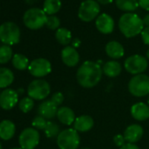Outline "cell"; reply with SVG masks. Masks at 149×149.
Wrapping results in <instances>:
<instances>
[{
    "instance_id": "ba28073f",
    "label": "cell",
    "mask_w": 149,
    "mask_h": 149,
    "mask_svg": "<svg viewBox=\"0 0 149 149\" xmlns=\"http://www.w3.org/2000/svg\"><path fill=\"white\" fill-rule=\"evenodd\" d=\"M100 6L95 0H85L78 10V17L82 21L91 22L99 16Z\"/></svg>"
},
{
    "instance_id": "4fadbf2b",
    "label": "cell",
    "mask_w": 149,
    "mask_h": 149,
    "mask_svg": "<svg viewBox=\"0 0 149 149\" xmlns=\"http://www.w3.org/2000/svg\"><path fill=\"white\" fill-rule=\"evenodd\" d=\"M61 60L63 63L68 67H74L77 66L80 61V56L77 50L71 47L67 46L61 50Z\"/></svg>"
},
{
    "instance_id": "7c38bea8",
    "label": "cell",
    "mask_w": 149,
    "mask_h": 149,
    "mask_svg": "<svg viewBox=\"0 0 149 149\" xmlns=\"http://www.w3.org/2000/svg\"><path fill=\"white\" fill-rule=\"evenodd\" d=\"M19 101V94L13 89H6L0 94V107L4 110L13 109Z\"/></svg>"
},
{
    "instance_id": "9c48e42d",
    "label": "cell",
    "mask_w": 149,
    "mask_h": 149,
    "mask_svg": "<svg viewBox=\"0 0 149 149\" xmlns=\"http://www.w3.org/2000/svg\"><path fill=\"white\" fill-rule=\"evenodd\" d=\"M125 68L132 74H139L145 72L148 67L147 59L139 54H134L129 56L125 61Z\"/></svg>"
},
{
    "instance_id": "9a60e30c",
    "label": "cell",
    "mask_w": 149,
    "mask_h": 149,
    "mask_svg": "<svg viewBox=\"0 0 149 149\" xmlns=\"http://www.w3.org/2000/svg\"><path fill=\"white\" fill-rule=\"evenodd\" d=\"M143 136V128L137 124L131 125L126 127L124 132V137L127 143L135 144Z\"/></svg>"
},
{
    "instance_id": "ac0fdd59",
    "label": "cell",
    "mask_w": 149,
    "mask_h": 149,
    "mask_svg": "<svg viewBox=\"0 0 149 149\" xmlns=\"http://www.w3.org/2000/svg\"><path fill=\"white\" fill-rule=\"evenodd\" d=\"M93 125L94 120L89 115H82L77 118L74 122V129L80 132H85L90 131L93 127Z\"/></svg>"
},
{
    "instance_id": "7a4b0ae2",
    "label": "cell",
    "mask_w": 149,
    "mask_h": 149,
    "mask_svg": "<svg viewBox=\"0 0 149 149\" xmlns=\"http://www.w3.org/2000/svg\"><path fill=\"white\" fill-rule=\"evenodd\" d=\"M118 27L126 38H132L141 33L144 29V24L143 20L137 14L127 13L120 17Z\"/></svg>"
},
{
    "instance_id": "f35d334b",
    "label": "cell",
    "mask_w": 149,
    "mask_h": 149,
    "mask_svg": "<svg viewBox=\"0 0 149 149\" xmlns=\"http://www.w3.org/2000/svg\"><path fill=\"white\" fill-rule=\"evenodd\" d=\"M142 20H143V24H144V26H149V13H148V14H146V15L142 19Z\"/></svg>"
},
{
    "instance_id": "ffe728a7",
    "label": "cell",
    "mask_w": 149,
    "mask_h": 149,
    "mask_svg": "<svg viewBox=\"0 0 149 149\" xmlns=\"http://www.w3.org/2000/svg\"><path fill=\"white\" fill-rule=\"evenodd\" d=\"M16 132V127L13 122L11 120H3L0 122V138L4 140L11 139Z\"/></svg>"
},
{
    "instance_id": "603a6c76",
    "label": "cell",
    "mask_w": 149,
    "mask_h": 149,
    "mask_svg": "<svg viewBox=\"0 0 149 149\" xmlns=\"http://www.w3.org/2000/svg\"><path fill=\"white\" fill-rule=\"evenodd\" d=\"M14 80V74L7 68H0V88L10 86Z\"/></svg>"
},
{
    "instance_id": "ab89813d",
    "label": "cell",
    "mask_w": 149,
    "mask_h": 149,
    "mask_svg": "<svg viewBox=\"0 0 149 149\" xmlns=\"http://www.w3.org/2000/svg\"><path fill=\"white\" fill-rule=\"evenodd\" d=\"M112 1H113V0H97V3H98V4H100V5H104V6H105V5H109V4H111Z\"/></svg>"
},
{
    "instance_id": "b9f144b4",
    "label": "cell",
    "mask_w": 149,
    "mask_h": 149,
    "mask_svg": "<svg viewBox=\"0 0 149 149\" xmlns=\"http://www.w3.org/2000/svg\"><path fill=\"white\" fill-rule=\"evenodd\" d=\"M146 58L149 59V48H148V50L146 51Z\"/></svg>"
},
{
    "instance_id": "7402d4cb",
    "label": "cell",
    "mask_w": 149,
    "mask_h": 149,
    "mask_svg": "<svg viewBox=\"0 0 149 149\" xmlns=\"http://www.w3.org/2000/svg\"><path fill=\"white\" fill-rule=\"evenodd\" d=\"M102 69L103 73L108 77H116L120 74L122 67L120 63L116 61H109L104 64Z\"/></svg>"
},
{
    "instance_id": "d6a6232c",
    "label": "cell",
    "mask_w": 149,
    "mask_h": 149,
    "mask_svg": "<svg viewBox=\"0 0 149 149\" xmlns=\"http://www.w3.org/2000/svg\"><path fill=\"white\" fill-rule=\"evenodd\" d=\"M51 101L56 106H60L64 101V96L61 92H55L54 94H53V96L51 97Z\"/></svg>"
},
{
    "instance_id": "f6af8a7d",
    "label": "cell",
    "mask_w": 149,
    "mask_h": 149,
    "mask_svg": "<svg viewBox=\"0 0 149 149\" xmlns=\"http://www.w3.org/2000/svg\"><path fill=\"white\" fill-rule=\"evenodd\" d=\"M81 149H91V148H89V147H85V148H81Z\"/></svg>"
},
{
    "instance_id": "d6986e66",
    "label": "cell",
    "mask_w": 149,
    "mask_h": 149,
    "mask_svg": "<svg viewBox=\"0 0 149 149\" xmlns=\"http://www.w3.org/2000/svg\"><path fill=\"white\" fill-rule=\"evenodd\" d=\"M106 54L112 59H119L124 56L125 49L124 47L118 41L112 40L106 44L105 46Z\"/></svg>"
},
{
    "instance_id": "e0dca14e",
    "label": "cell",
    "mask_w": 149,
    "mask_h": 149,
    "mask_svg": "<svg viewBox=\"0 0 149 149\" xmlns=\"http://www.w3.org/2000/svg\"><path fill=\"white\" fill-rule=\"evenodd\" d=\"M58 106H56L51 100H47L41 103L38 108L39 116L43 117L46 119H51L57 115Z\"/></svg>"
},
{
    "instance_id": "6da1fadb",
    "label": "cell",
    "mask_w": 149,
    "mask_h": 149,
    "mask_svg": "<svg viewBox=\"0 0 149 149\" xmlns=\"http://www.w3.org/2000/svg\"><path fill=\"white\" fill-rule=\"evenodd\" d=\"M103 69L99 63L86 61L77 69V80L78 84L84 88H93L101 80Z\"/></svg>"
},
{
    "instance_id": "4dcf8cb0",
    "label": "cell",
    "mask_w": 149,
    "mask_h": 149,
    "mask_svg": "<svg viewBox=\"0 0 149 149\" xmlns=\"http://www.w3.org/2000/svg\"><path fill=\"white\" fill-rule=\"evenodd\" d=\"M60 24H61V21L56 16H54V15L47 16V22H46V26H47V28H49L51 30L59 29Z\"/></svg>"
},
{
    "instance_id": "f1b7e54d",
    "label": "cell",
    "mask_w": 149,
    "mask_h": 149,
    "mask_svg": "<svg viewBox=\"0 0 149 149\" xmlns=\"http://www.w3.org/2000/svg\"><path fill=\"white\" fill-rule=\"evenodd\" d=\"M44 132L47 138H54L58 136L60 133V126L54 122L47 121V124Z\"/></svg>"
},
{
    "instance_id": "d4e9b609",
    "label": "cell",
    "mask_w": 149,
    "mask_h": 149,
    "mask_svg": "<svg viewBox=\"0 0 149 149\" xmlns=\"http://www.w3.org/2000/svg\"><path fill=\"white\" fill-rule=\"evenodd\" d=\"M55 39L60 44L63 46H68L72 40L71 32L67 28H59L55 33Z\"/></svg>"
},
{
    "instance_id": "2e32d148",
    "label": "cell",
    "mask_w": 149,
    "mask_h": 149,
    "mask_svg": "<svg viewBox=\"0 0 149 149\" xmlns=\"http://www.w3.org/2000/svg\"><path fill=\"white\" fill-rule=\"evenodd\" d=\"M132 117L138 121H145L149 118V106L145 103H136L131 108Z\"/></svg>"
},
{
    "instance_id": "484cf974",
    "label": "cell",
    "mask_w": 149,
    "mask_h": 149,
    "mask_svg": "<svg viewBox=\"0 0 149 149\" xmlns=\"http://www.w3.org/2000/svg\"><path fill=\"white\" fill-rule=\"evenodd\" d=\"M116 6L124 12H133L139 6L138 0H116Z\"/></svg>"
},
{
    "instance_id": "836d02e7",
    "label": "cell",
    "mask_w": 149,
    "mask_h": 149,
    "mask_svg": "<svg viewBox=\"0 0 149 149\" xmlns=\"http://www.w3.org/2000/svg\"><path fill=\"white\" fill-rule=\"evenodd\" d=\"M113 142L115 143V145L118 147H122L125 144V139L124 135L121 134H117L113 137Z\"/></svg>"
},
{
    "instance_id": "7bdbcfd3",
    "label": "cell",
    "mask_w": 149,
    "mask_h": 149,
    "mask_svg": "<svg viewBox=\"0 0 149 149\" xmlns=\"http://www.w3.org/2000/svg\"><path fill=\"white\" fill-rule=\"evenodd\" d=\"M11 149H22L21 147H13V148H11Z\"/></svg>"
},
{
    "instance_id": "f546056e",
    "label": "cell",
    "mask_w": 149,
    "mask_h": 149,
    "mask_svg": "<svg viewBox=\"0 0 149 149\" xmlns=\"http://www.w3.org/2000/svg\"><path fill=\"white\" fill-rule=\"evenodd\" d=\"M33 105H34L33 99L29 97L22 98L19 103V107L20 111H23L24 113L29 112L33 108Z\"/></svg>"
},
{
    "instance_id": "74e56055",
    "label": "cell",
    "mask_w": 149,
    "mask_h": 149,
    "mask_svg": "<svg viewBox=\"0 0 149 149\" xmlns=\"http://www.w3.org/2000/svg\"><path fill=\"white\" fill-rule=\"evenodd\" d=\"M81 45V41L79 39H74L73 41H72V47H79V46Z\"/></svg>"
},
{
    "instance_id": "60d3db41",
    "label": "cell",
    "mask_w": 149,
    "mask_h": 149,
    "mask_svg": "<svg viewBox=\"0 0 149 149\" xmlns=\"http://www.w3.org/2000/svg\"><path fill=\"white\" fill-rule=\"evenodd\" d=\"M23 91H24V90L23 89H19V90H18V94H19H19H22L23 93Z\"/></svg>"
},
{
    "instance_id": "ee69618b",
    "label": "cell",
    "mask_w": 149,
    "mask_h": 149,
    "mask_svg": "<svg viewBox=\"0 0 149 149\" xmlns=\"http://www.w3.org/2000/svg\"><path fill=\"white\" fill-rule=\"evenodd\" d=\"M0 149H3V147H2V145H1V143H0Z\"/></svg>"
},
{
    "instance_id": "1f68e13d",
    "label": "cell",
    "mask_w": 149,
    "mask_h": 149,
    "mask_svg": "<svg viewBox=\"0 0 149 149\" xmlns=\"http://www.w3.org/2000/svg\"><path fill=\"white\" fill-rule=\"evenodd\" d=\"M47 121L46 120V118H44L41 116H37L33 118L32 125L37 130H45L46 126H47Z\"/></svg>"
},
{
    "instance_id": "52a82bcc",
    "label": "cell",
    "mask_w": 149,
    "mask_h": 149,
    "mask_svg": "<svg viewBox=\"0 0 149 149\" xmlns=\"http://www.w3.org/2000/svg\"><path fill=\"white\" fill-rule=\"evenodd\" d=\"M51 88L49 84L43 79L33 80L27 88V94L29 97L35 100H43L50 94Z\"/></svg>"
},
{
    "instance_id": "3957f363",
    "label": "cell",
    "mask_w": 149,
    "mask_h": 149,
    "mask_svg": "<svg viewBox=\"0 0 149 149\" xmlns=\"http://www.w3.org/2000/svg\"><path fill=\"white\" fill-rule=\"evenodd\" d=\"M47 18V16L42 9L31 8L24 13L23 22L27 28L38 30L46 25Z\"/></svg>"
},
{
    "instance_id": "8fae6325",
    "label": "cell",
    "mask_w": 149,
    "mask_h": 149,
    "mask_svg": "<svg viewBox=\"0 0 149 149\" xmlns=\"http://www.w3.org/2000/svg\"><path fill=\"white\" fill-rule=\"evenodd\" d=\"M28 71L34 77H44L52 71V66L48 60L38 58L30 62Z\"/></svg>"
},
{
    "instance_id": "e575fe53",
    "label": "cell",
    "mask_w": 149,
    "mask_h": 149,
    "mask_svg": "<svg viewBox=\"0 0 149 149\" xmlns=\"http://www.w3.org/2000/svg\"><path fill=\"white\" fill-rule=\"evenodd\" d=\"M141 39L144 44L149 46V26H146L141 32Z\"/></svg>"
},
{
    "instance_id": "8d00e7d4",
    "label": "cell",
    "mask_w": 149,
    "mask_h": 149,
    "mask_svg": "<svg viewBox=\"0 0 149 149\" xmlns=\"http://www.w3.org/2000/svg\"><path fill=\"white\" fill-rule=\"evenodd\" d=\"M120 149H139L138 146H136L135 144H132V143H126L122 147H120Z\"/></svg>"
},
{
    "instance_id": "d590c367",
    "label": "cell",
    "mask_w": 149,
    "mask_h": 149,
    "mask_svg": "<svg viewBox=\"0 0 149 149\" xmlns=\"http://www.w3.org/2000/svg\"><path fill=\"white\" fill-rule=\"evenodd\" d=\"M139 6L143 10L149 11V0H139Z\"/></svg>"
},
{
    "instance_id": "277c9868",
    "label": "cell",
    "mask_w": 149,
    "mask_h": 149,
    "mask_svg": "<svg viewBox=\"0 0 149 149\" xmlns=\"http://www.w3.org/2000/svg\"><path fill=\"white\" fill-rule=\"evenodd\" d=\"M57 145L60 149H77L80 145V136L74 128L61 131L57 136Z\"/></svg>"
},
{
    "instance_id": "83f0119b",
    "label": "cell",
    "mask_w": 149,
    "mask_h": 149,
    "mask_svg": "<svg viewBox=\"0 0 149 149\" xmlns=\"http://www.w3.org/2000/svg\"><path fill=\"white\" fill-rule=\"evenodd\" d=\"M13 57V49L10 46L4 45L0 47V64L7 63Z\"/></svg>"
},
{
    "instance_id": "cb8c5ba5",
    "label": "cell",
    "mask_w": 149,
    "mask_h": 149,
    "mask_svg": "<svg viewBox=\"0 0 149 149\" xmlns=\"http://www.w3.org/2000/svg\"><path fill=\"white\" fill-rule=\"evenodd\" d=\"M61 7V0H45L43 4V11L46 14L51 16L57 13Z\"/></svg>"
},
{
    "instance_id": "5bb4252c",
    "label": "cell",
    "mask_w": 149,
    "mask_h": 149,
    "mask_svg": "<svg viewBox=\"0 0 149 149\" xmlns=\"http://www.w3.org/2000/svg\"><path fill=\"white\" fill-rule=\"evenodd\" d=\"M96 27L104 34L111 33L114 29V20L109 14L103 13L96 19Z\"/></svg>"
},
{
    "instance_id": "8992f818",
    "label": "cell",
    "mask_w": 149,
    "mask_h": 149,
    "mask_svg": "<svg viewBox=\"0 0 149 149\" xmlns=\"http://www.w3.org/2000/svg\"><path fill=\"white\" fill-rule=\"evenodd\" d=\"M20 39L19 27L13 22H5L0 26V40L5 45L12 46L19 43Z\"/></svg>"
},
{
    "instance_id": "44dd1931",
    "label": "cell",
    "mask_w": 149,
    "mask_h": 149,
    "mask_svg": "<svg viewBox=\"0 0 149 149\" xmlns=\"http://www.w3.org/2000/svg\"><path fill=\"white\" fill-rule=\"evenodd\" d=\"M56 116L58 118V120L65 125H70L76 120V116H74L73 110L66 106L59 108Z\"/></svg>"
},
{
    "instance_id": "5b68a950",
    "label": "cell",
    "mask_w": 149,
    "mask_h": 149,
    "mask_svg": "<svg viewBox=\"0 0 149 149\" xmlns=\"http://www.w3.org/2000/svg\"><path fill=\"white\" fill-rule=\"evenodd\" d=\"M129 92L134 97H145L149 94V77L145 74H136L128 84Z\"/></svg>"
},
{
    "instance_id": "30bf717a",
    "label": "cell",
    "mask_w": 149,
    "mask_h": 149,
    "mask_svg": "<svg viewBox=\"0 0 149 149\" xmlns=\"http://www.w3.org/2000/svg\"><path fill=\"white\" fill-rule=\"evenodd\" d=\"M19 142L22 149H34L40 142L39 132L33 127L26 128L20 133Z\"/></svg>"
},
{
    "instance_id": "bcb514c9",
    "label": "cell",
    "mask_w": 149,
    "mask_h": 149,
    "mask_svg": "<svg viewBox=\"0 0 149 149\" xmlns=\"http://www.w3.org/2000/svg\"><path fill=\"white\" fill-rule=\"evenodd\" d=\"M148 106H149V97H148Z\"/></svg>"
},
{
    "instance_id": "4316f807",
    "label": "cell",
    "mask_w": 149,
    "mask_h": 149,
    "mask_svg": "<svg viewBox=\"0 0 149 149\" xmlns=\"http://www.w3.org/2000/svg\"><path fill=\"white\" fill-rule=\"evenodd\" d=\"M29 61L26 56L21 54H16L13 57V65L16 69L25 70L29 67Z\"/></svg>"
}]
</instances>
